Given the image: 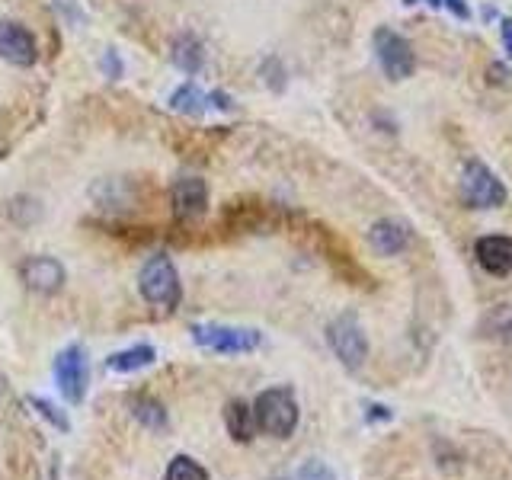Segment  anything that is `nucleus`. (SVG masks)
Segmentation results:
<instances>
[{
  "label": "nucleus",
  "instance_id": "aec40b11",
  "mask_svg": "<svg viewBox=\"0 0 512 480\" xmlns=\"http://www.w3.org/2000/svg\"><path fill=\"white\" fill-rule=\"evenodd\" d=\"M29 404L32 407H36V413L39 416H45V420L48 423H52L55 429H61V432H68L71 429V420H68V416H64L55 404H52V400H42V397H29Z\"/></svg>",
  "mask_w": 512,
  "mask_h": 480
},
{
  "label": "nucleus",
  "instance_id": "6ab92c4d",
  "mask_svg": "<svg viewBox=\"0 0 512 480\" xmlns=\"http://www.w3.org/2000/svg\"><path fill=\"white\" fill-rule=\"evenodd\" d=\"M487 330H490V336H496V340L512 343V308H509V304H500V308L490 314Z\"/></svg>",
  "mask_w": 512,
  "mask_h": 480
},
{
  "label": "nucleus",
  "instance_id": "ddd939ff",
  "mask_svg": "<svg viewBox=\"0 0 512 480\" xmlns=\"http://www.w3.org/2000/svg\"><path fill=\"white\" fill-rule=\"evenodd\" d=\"M170 61H173V68H180L183 74H199L205 68L202 39L192 36V32H180V36L170 42Z\"/></svg>",
  "mask_w": 512,
  "mask_h": 480
},
{
  "label": "nucleus",
  "instance_id": "393cba45",
  "mask_svg": "<svg viewBox=\"0 0 512 480\" xmlns=\"http://www.w3.org/2000/svg\"><path fill=\"white\" fill-rule=\"evenodd\" d=\"M503 45H506V55L512 58V20H503Z\"/></svg>",
  "mask_w": 512,
  "mask_h": 480
},
{
  "label": "nucleus",
  "instance_id": "0eeeda50",
  "mask_svg": "<svg viewBox=\"0 0 512 480\" xmlns=\"http://www.w3.org/2000/svg\"><path fill=\"white\" fill-rule=\"evenodd\" d=\"M55 384L61 397L68 404H80L87 397V384H90V359H87V349L84 346H68L58 352L55 359Z\"/></svg>",
  "mask_w": 512,
  "mask_h": 480
},
{
  "label": "nucleus",
  "instance_id": "f3484780",
  "mask_svg": "<svg viewBox=\"0 0 512 480\" xmlns=\"http://www.w3.org/2000/svg\"><path fill=\"white\" fill-rule=\"evenodd\" d=\"M224 426H228L234 442H250L253 439V407H247L244 400H231L228 410H224Z\"/></svg>",
  "mask_w": 512,
  "mask_h": 480
},
{
  "label": "nucleus",
  "instance_id": "20e7f679",
  "mask_svg": "<svg viewBox=\"0 0 512 480\" xmlns=\"http://www.w3.org/2000/svg\"><path fill=\"white\" fill-rule=\"evenodd\" d=\"M192 340L208 352H221V356H240V352H253L263 343L260 330L250 327H231V324H196L192 327Z\"/></svg>",
  "mask_w": 512,
  "mask_h": 480
},
{
  "label": "nucleus",
  "instance_id": "f257e3e1",
  "mask_svg": "<svg viewBox=\"0 0 512 480\" xmlns=\"http://www.w3.org/2000/svg\"><path fill=\"white\" fill-rule=\"evenodd\" d=\"M138 292L144 301L154 304L160 311L180 308L183 282H180V272H176V263L170 260V253H151L148 260H144L138 272Z\"/></svg>",
  "mask_w": 512,
  "mask_h": 480
},
{
  "label": "nucleus",
  "instance_id": "b1692460",
  "mask_svg": "<svg viewBox=\"0 0 512 480\" xmlns=\"http://www.w3.org/2000/svg\"><path fill=\"white\" fill-rule=\"evenodd\" d=\"M375 420H391V410H388V407H381V404L368 407V423H375Z\"/></svg>",
  "mask_w": 512,
  "mask_h": 480
},
{
  "label": "nucleus",
  "instance_id": "423d86ee",
  "mask_svg": "<svg viewBox=\"0 0 512 480\" xmlns=\"http://www.w3.org/2000/svg\"><path fill=\"white\" fill-rule=\"evenodd\" d=\"M461 199L468 208H500L506 202V186L487 164L468 160L461 170Z\"/></svg>",
  "mask_w": 512,
  "mask_h": 480
},
{
  "label": "nucleus",
  "instance_id": "9b49d317",
  "mask_svg": "<svg viewBox=\"0 0 512 480\" xmlns=\"http://www.w3.org/2000/svg\"><path fill=\"white\" fill-rule=\"evenodd\" d=\"M474 256L490 276H509L512 272V237L506 234H487L474 244Z\"/></svg>",
  "mask_w": 512,
  "mask_h": 480
},
{
  "label": "nucleus",
  "instance_id": "dca6fc26",
  "mask_svg": "<svg viewBox=\"0 0 512 480\" xmlns=\"http://www.w3.org/2000/svg\"><path fill=\"white\" fill-rule=\"evenodd\" d=\"M128 410H132V416L144 429H151V432H164L167 429V410L151 394H135L132 400H128Z\"/></svg>",
  "mask_w": 512,
  "mask_h": 480
},
{
  "label": "nucleus",
  "instance_id": "9d476101",
  "mask_svg": "<svg viewBox=\"0 0 512 480\" xmlns=\"http://www.w3.org/2000/svg\"><path fill=\"white\" fill-rule=\"evenodd\" d=\"M20 276L29 292L36 295H58L64 282H68V272H64V266L55 256H29L20 266Z\"/></svg>",
  "mask_w": 512,
  "mask_h": 480
},
{
  "label": "nucleus",
  "instance_id": "1a4fd4ad",
  "mask_svg": "<svg viewBox=\"0 0 512 480\" xmlns=\"http://www.w3.org/2000/svg\"><path fill=\"white\" fill-rule=\"evenodd\" d=\"M0 61L13 68H32L39 61V42L23 23L0 20Z\"/></svg>",
  "mask_w": 512,
  "mask_h": 480
},
{
  "label": "nucleus",
  "instance_id": "a211bd4d",
  "mask_svg": "<svg viewBox=\"0 0 512 480\" xmlns=\"http://www.w3.org/2000/svg\"><path fill=\"white\" fill-rule=\"evenodd\" d=\"M164 480H208V471L202 468V464H199L196 458H189V455H176V458L167 464Z\"/></svg>",
  "mask_w": 512,
  "mask_h": 480
},
{
  "label": "nucleus",
  "instance_id": "5701e85b",
  "mask_svg": "<svg viewBox=\"0 0 512 480\" xmlns=\"http://www.w3.org/2000/svg\"><path fill=\"white\" fill-rule=\"evenodd\" d=\"M100 68H103V74H106L109 80H119V77H122V58H119L116 48H106V55H103V61H100Z\"/></svg>",
  "mask_w": 512,
  "mask_h": 480
},
{
  "label": "nucleus",
  "instance_id": "2eb2a0df",
  "mask_svg": "<svg viewBox=\"0 0 512 480\" xmlns=\"http://www.w3.org/2000/svg\"><path fill=\"white\" fill-rule=\"evenodd\" d=\"M170 109L173 112H180V116H202V112L212 109V96H208V90H202L199 84H183V87H176L170 93Z\"/></svg>",
  "mask_w": 512,
  "mask_h": 480
},
{
  "label": "nucleus",
  "instance_id": "4468645a",
  "mask_svg": "<svg viewBox=\"0 0 512 480\" xmlns=\"http://www.w3.org/2000/svg\"><path fill=\"white\" fill-rule=\"evenodd\" d=\"M154 359H157V349L151 343H138L122 352H112L106 359V368L109 372H119V375H132V372H141V368L154 365Z\"/></svg>",
  "mask_w": 512,
  "mask_h": 480
},
{
  "label": "nucleus",
  "instance_id": "6e6552de",
  "mask_svg": "<svg viewBox=\"0 0 512 480\" xmlns=\"http://www.w3.org/2000/svg\"><path fill=\"white\" fill-rule=\"evenodd\" d=\"M170 212L180 224H196L208 212V183L202 176H176L170 183Z\"/></svg>",
  "mask_w": 512,
  "mask_h": 480
},
{
  "label": "nucleus",
  "instance_id": "412c9836",
  "mask_svg": "<svg viewBox=\"0 0 512 480\" xmlns=\"http://www.w3.org/2000/svg\"><path fill=\"white\" fill-rule=\"evenodd\" d=\"M298 480H336V474H333V468L327 461L311 458V461H304L298 468Z\"/></svg>",
  "mask_w": 512,
  "mask_h": 480
},
{
  "label": "nucleus",
  "instance_id": "f8f14e48",
  "mask_svg": "<svg viewBox=\"0 0 512 480\" xmlns=\"http://www.w3.org/2000/svg\"><path fill=\"white\" fill-rule=\"evenodd\" d=\"M368 244H372L381 256H397L410 247V228L404 221H394V218L375 221L372 231H368Z\"/></svg>",
  "mask_w": 512,
  "mask_h": 480
},
{
  "label": "nucleus",
  "instance_id": "7ed1b4c3",
  "mask_svg": "<svg viewBox=\"0 0 512 480\" xmlns=\"http://www.w3.org/2000/svg\"><path fill=\"white\" fill-rule=\"evenodd\" d=\"M327 343L333 349V356L340 359L349 372H359L368 359V336L359 324L356 314H340L336 320H330L327 327Z\"/></svg>",
  "mask_w": 512,
  "mask_h": 480
},
{
  "label": "nucleus",
  "instance_id": "39448f33",
  "mask_svg": "<svg viewBox=\"0 0 512 480\" xmlns=\"http://www.w3.org/2000/svg\"><path fill=\"white\" fill-rule=\"evenodd\" d=\"M372 45H375V58H378V64H381L384 77L394 80V84H400V80H407V77L416 71L413 45H410L404 36H400V32H394L391 26L375 29Z\"/></svg>",
  "mask_w": 512,
  "mask_h": 480
},
{
  "label": "nucleus",
  "instance_id": "4be33fe9",
  "mask_svg": "<svg viewBox=\"0 0 512 480\" xmlns=\"http://www.w3.org/2000/svg\"><path fill=\"white\" fill-rule=\"evenodd\" d=\"M407 7H413V4H429V7H445V10H452L458 20H471V10H468V4L464 0H404Z\"/></svg>",
  "mask_w": 512,
  "mask_h": 480
},
{
  "label": "nucleus",
  "instance_id": "f03ea898",
  "mask_svg": "<svg viewBox=\"0 0 512 480\" xmlns=\"http://www.w3.org/2000/svg\"><path fill=\"white\" fill-rule=\"evenodd\" d=\"M298 400L288 388H269L256 397L253 404V420L266 436L272 439H288L298 429Z\"/></svg>",
  "mask_w": 512,
  "mask_h": 480
}]
</instances>
